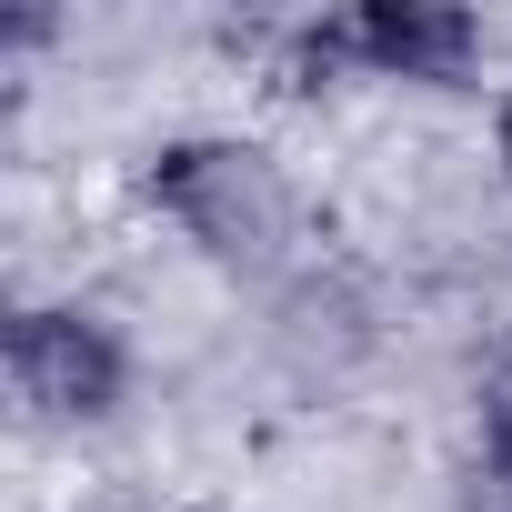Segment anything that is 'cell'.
Returning <instances> with one entry per match:
<instances>
[{"label":"cell","mask_w":512,"mask_h":512,"mask_svg":"<svg viewBox=\"0 0 512 512\" xmlns=\"http://www.w3.org/2000/svg\"><path fill=\"white\" fill-rule=\"evenodd\" d=\"M141 201L151 221L211 262L241 292H282L312 251V211L292 191V171L251 141V131H171L141 151Z\"/></svg>","instance_id":"6da1fadb"},{"label":"cell","mask_w":512,"mask_h":512,"mask_svg":"<svg viewBox=\"0 0 512 512\" xmlns=\"http://www.w3.org/2000/svg\"><path fill=\"white\" fill-rule=\"evenodd\" d=\"M492 31L462 0H342L282 31L292 91H342V81H392V91H472Z\"/></svg>","instance_id":"7a4b0ae2"},{"label":"cell","mask_w":512,"mask_h":512,"mask_svg":"<svg viewBox=\"0 0 512 512\" xmlns=\"http://www.w3.org/2000/svg\"><path fill=\"white\" fill-rule=\"evenodd\" d=\"M0 382H11L31 432H71L81 442V432H111L131 412L141 352H131V332L101 302L51 292V302H11L0 312Z\"/></svg>","instance_id":"3957f363"},{"label":"cell","mask_w":512,"mask_h":512,"mask_svg":"<svg viewBox=\"0 0 512 512\" xmlns=\"http://www.w3.org/2000/svg\"><path fill=\"white\" fill-rule=\"evenodd\" d=\"M472 472L512 482V352L482 362V382H472Z\"/></svg>","instance_id":"277c9868"},{"label":"cell","mask_w":512,"mask_h":512,"mask_svg":"<svg viewBox=\"0 0 512 512\" xmlns=\"http://www.w3.org/2000/svg\"><path fill=\"white\" fill-rule=\"evenodd\" d=\"M462 512H512V482H492V472H472V482H462Z\"/></svg>","instance_id":"5b68a950"},{"label":"cell","mask_w":512,"mask_h":512,"mask_svg":"<svg viewBox=\"0 0 512 512\" xmlns=\"http://www.w3.org/2000/svg\"><path fill=\"white\" fill-rule=\"evenodd\" d=\"M492 171H502V181H512V91H502V101H492Z\"/></svg>","instance_id":"8992f818"}]
</instances>
